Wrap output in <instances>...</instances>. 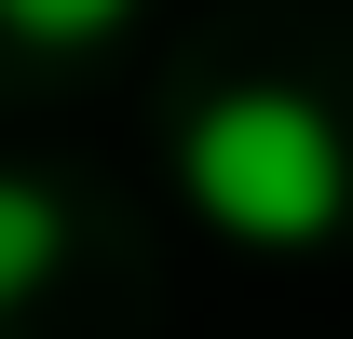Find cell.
Segmentation results:
<instances>
[{"label":"cell","instance_id":"obj_1","mask_svg":"<svg viewBox=\"0 0 353 339\" xmlns=\"http://www.w3.org/2000/svg\"><path fill=\"white\" fill-rule=\"evenodd\" d=\"M176 176H190V204L218 217V231H245V245H312V231L340 217V190H353L340 123H326L299 82L204 95L190 136H176Z\"/></svg>","mask_w":353,"mask_h":339},{"label":"cell","instance_id":"obj_3","mask_svg":"<svg viewBox=\"0 0 353 339\" xmlns=\"http://www.w3.org/2000/svg\"><path fill=\"white\" fill-rule=\"evenodd\" d=\"M136 0H0V28H28V41H95V28H123Z\"/></svg>","mask_w":353,"mask_h":339},{"label":"cell","instance_id":"obj_2","mask_svg":"<svg viewBox=\"0 0 353 339\" xmlns=\"http://www.w3.org/2000/svg\"><path fill=\"white\" fill-rule=\"evenodd\" d=\"M54 245H68V217H54L41 176H0V298H28L54 271Z\"/></svg>","mask_w":353,"mask_h":339}]
</instances>
